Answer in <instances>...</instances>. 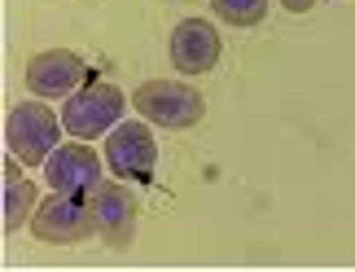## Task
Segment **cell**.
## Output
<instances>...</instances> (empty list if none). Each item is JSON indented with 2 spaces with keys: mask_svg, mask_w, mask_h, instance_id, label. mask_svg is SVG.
Returning a JSON list of instances; mask_svg holds the SVG:
<instances>
[{
  "mask_svg": "<svg viewBox=\"0 0 355 272\" xmlns=\"http://www.w3.org/2000/svg\"><path fill=\"white\" fill-rule=\"evenodd\" d=\"M128 97L105 84V79H88L79 92H71L62 105V128L75 141H97V136H110L123 124V110H128Z\"/></svg>",
  "mask_w": 355,
  "mask_h": 272,
  "instance_id": "obj_2",
  "label": "cell"
},
{
  "mask_svg": "<svg viewBox=\"0 0 355 272\" xmlns=\"http://www.w3.org/2000/svg\"><path fill=\"white\" fill-rule=\"evenodd\" d=\"M88 202H92V211H97V237L114 250H128L132 237H136V215H141L136 194L119 180H101Z\"/></svg>",
  "mask_w": 355,
  "mask_h": 272,
  "instance_id": "obj_7",
  "label": "cell"
},
{
  "mask_svg": "<svg viewBox=\"0 0 355 272\" xmlns=\"http://www.w3.org/2000/svg\"><path fill=\"white\" fill-rule=\"evenodd\" d=\"M40 207V194H35V185L26 180V176L13 167V154L5 162V233H18L22 224H31V215Z\"/></svg>",
  "mask_w": 355,
  "mask_h": 272,
  "instance_id": "obj_10",
  "label": "cell"
},
{
  "mask_svg": "<svg viewBox=\"0 0 355 272\" xmlns=\"http://www.w3.org/2000/svg\"><path fill=\"white\" fill-rule=\"evenodd\" d=\"M132 110L154 128L184 132L207 114V97H202L189 79H145V84L132 92Z\"/></svg>",
  "mask_w": 355,
  "mask_h": 272,
  "instance_id": "obj_1",
  "label": "cell"
},
{
  "mask_svg": "<svg viewBox=\"0 0 355 272\" xmlns=\"http://www.w3.org/2000/svg\"><path fill=\"white\" fill-rule=\"evenodd\" d=\"M211 13L224 26H259L268 18V0H211Z\"/></svg>",
  "mask_w": 355,
  "mask_h": 272,
  "instance_id": "obj_11",
  "label": "cell"
},
{
  "mask_svg": "<svg viewBox=\"0 0 355 272\" xmlns=\"http://www.w3.org/2000/svg\"><path fill=\"white\" fill-rule=\"evenodd\" d=\"M220 53H224V35L215 31L211 18L175 22V31H171V66L180 75H207V71H215Z\"/></svg>",
  "mask_w": 355,
  "mask_h": 272,
  "instance_id": "obj_9",
  "label": "cell"
},
{
  "mask_svg": "<svg viewBox=\"0 0 355 272\" xmlns=\"http://www.w3.org/2000/svg\"><path fill=\"white\" fill-rule=\"evenodd\" d=\"M44 176H49L53 194H71V198H92L97 185L105 180V176H101V158H97V149H88V141L58 145L49 154V162H44Z\"/></svg>",
  "mask_w": 355,
  "mask_h": 272,
  "instance_id": "obj_6",
  "label": "cell"
},
{
  "mask_svg": "<svg viewBox=\"0 0 355 272\" xmlns=\"http://www.w3.org/2000/svg\"><path fill=\"white\" fill-rule=\"evenodd\" d=\"M105 162L110 171L123 176V180H136V185H149L154 180V167H158V141L149 124H119L110 136H105Z\"/></svg>",
  "mask_w": 355,
  "mask_h": 272,
  "instance_id": "obj_5",
  "label": "cell"
},
{
  "mask_svg": "<svg viewBox=\"0 0 355 272\" xmlns=\"http://www.w3.org/2000/svg\"><path fill=\"white\" fill-rule=\"evenodd\" d=\"M62 114H53L44 97H31L22 105H13L9 119H5V145L9 154L22 162V167H40V162H49V154L58 149L62 141Z\"/></svg>",
  "mask_w": 355,
  "mask_h": 272,
  "instance_id": "obj_3",
  "label": "cell"
},
{
  "mask_svg": "<svg viewBox=\"0 0 355 272\" xmlns=\"http://www.w3.org/2000/svg\"><path fill=\"white\" fill-rule=\"evenodd\" d=\"M281 5L290 9V13H311V9H316V0H281Z\"/></svg>",
  "mask_w": 355,
  "mask_h": 272,
  "instance_id": "obj_12",
  "label": "cell"
},
{
  "mask_svg": "<svg viewBox=\"0 0 355 272\" xmlns=\"http://www.w3.org/2000/svg\"><path fill=\"white\" fill-rule=\"evenodd\" d=\"M31 233L49 246H79L84 237L97 233V211H92L88 198L49 194L31 215Z\"/></svg>",
  "mask_w": 355,
  "mask_h": 272,
  "instance_id": "obj_4",
  "label": "cell"
},
{
  "mask_svg": "<svg viewBox=\"0 0 355 272\" xmlns=\"http://www.w3.org/2000/svg\"><path fill=\"white\" fill-rule=\"evenodd\" d=\"M88 84V66L79 53L71 49H44L35 53L31 62H26V88L35 92V97H71Z\"/></svg>",
  "mask_w": 355,
  "mask_h": 272,
  "instance_id": "obj_8",
  "label": "cell"
}]
</instances>
